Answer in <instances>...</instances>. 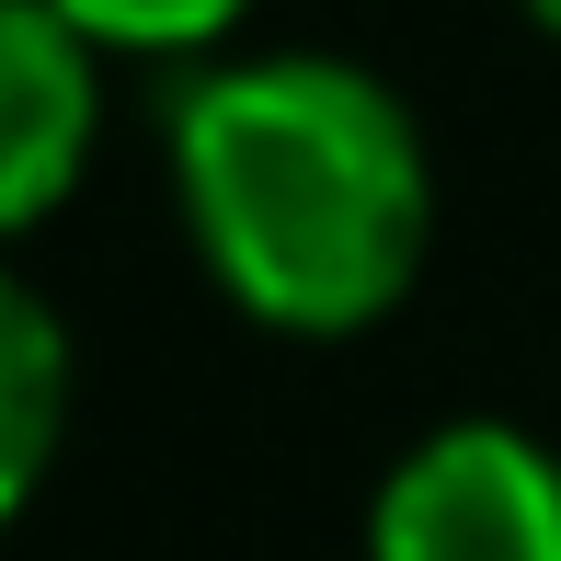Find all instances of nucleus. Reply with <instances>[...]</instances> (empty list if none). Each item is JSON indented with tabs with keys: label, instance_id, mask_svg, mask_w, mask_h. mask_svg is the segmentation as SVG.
I'll return each instance as SVG.
<instances>
[{
	"label": "nucleus",
	"instance_id": "f257e3e1",
	"mask_svg": "<svg viewBox=\"0 0 561 561\" xmlns=\"http://www.w3.org/2000/svg\"><path fill=\"white\" fill-rule=\"evenodd\" d=\"M172 184L218 298L298 344L390 321L436 241L424 126L344 58L195 69L172 104Z\"/></svg>",
	"mask_w": 561,
	"mask_h": 561
},
{
	"label": "nucleus",
	"instance_id": "f03ea898",
	"mask_svg": "<svg viewBox=\"0 0 561 561\" xmlns=\"http://www.w3.org/2000/svg\"><path fill=\"white\" fill-rule=\"evenodd\" d=\"M367 561H561V458L516 424H436L378 481Z\"/></svg>",
	"mask_w": 561,
	"mask_h": 561
},
{
	"label": "nucleus",
	"instance_id": "7ed1b4c3",
	"mask_svg": "<svg viewBox=\"0 0 561 561\" xmlns=\"http://www.w3.org/2000/svg\"><path fill=\"white\" fill-rule=\"evenodd\" d=\"M104 138V58L58 0H0V241L58 218Z\"/></svg>",
	"mask_w": 561,
	"mask_h": 561
},
{
	"label": "nucleus",
	"instance_id": "20e7f679",
	"mask_svg": "<svg viewBox=\"0 0 561 561\" xmlns=\"http://www.w3.org/2000/svg\"><path fill=\"white\" fill-rule=\"evenodd\" d=\"M69 436V321L23 275H0V527L46 493Z\"/></svg>",
	"mask_w": 561,
	"mask_h": 561
},
{
	"label": "nucleus",
	"instance_id": "39448f33",
	"mask_svg": "<svg viewBox=\"0 0 561 561\" xmlns=\"http://www.w3.org/2000/svg\"><path fill=\"white\" fill-rule=\"evenodd\" d=\"M58 12L92 58H207L218 35H241L252 0H58Z\"/></svg>",
	"mask_w": 561,
	"mask_h": 561
},
{
	"label": "nucleus",
	"instance_id": "423d86ee",
	"mask_svg": "<svg viewBox=\"0 0 561 561\" xmlns=\"http://www.w3.org/2000/svg\"><path fill=\"white\" fill-rule=\"evenodd\" d=\"M527 12H539V23H550V35H561V0H527Z\"/></svg>",
	"mask_w": 561,
	"mask_h": 561
}]
</instances>
